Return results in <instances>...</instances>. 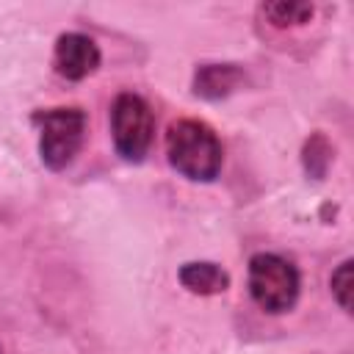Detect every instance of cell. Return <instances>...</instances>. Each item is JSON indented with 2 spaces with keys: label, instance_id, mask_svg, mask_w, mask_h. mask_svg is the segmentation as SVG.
Wrapping results in <instances>:
<instances>
[{
  "label": "cell",
  "instance_id": "1",
  "mask_svg": "<svg viewBox=\"0 0 354 354\" xmlns=\"http://www.w3.org/2000/svg\"><path fill=\"white\" fill-rule=\"evenodd\" d=\"M163 149L171 171L188 183H216L224 166V144L213 124L196 116L171 119L163 136Z\"/></svg>",
  "mask_w": 354,
  "mask_h": 354
},
{
  "label": "cell",
  "instance_id": "2",
  "mask_svg": "<svg viewBox=\"0 0 354 354\" xmlns=\"http://www.w3.org/2000/svg\"><path fill=\"white\" fill-rule=\"evenodd\" d=\"M39 130V160L50 171L69 169L88 136V113L80 105H53L30 113Z\"/></svg>",
  "mask_w": 354,
  "mask_h": 354
},
{
  "label": "cell",
  "instance_id": "3",
  "mask_svg": "<svg viewBox=\"0 0 354 354\" xmlns=\"http://www.w3.org/2000/svg\"><path fill=\"white\" fill-rule=\"evenodd\" d=\"M246 288L252 301L268 315H285L299 304L301 271L277 252H254L246 266Z\"/></svg>",
  "mask_w": 354,
  "mask_h": 354
},
{
  "label": "cell",
  "instance_id": "4",
  "mask_svg": "<svg viewBox=\"0 0 354 354\" xmlns=\"http://www.w3.org/2000/svg\"><path fill=\"white\" fill-rule=\"evenodd\" d=\"M113 152L124 163H144L155 141V111L138 91H119L108 108Z\"/></svg>",
  "mask_w": 354,
  "mask_h": 354
},
{
  "label": "cell",
  "instance_id": "5",
  "mask_svg": "<svg viewBox=\"0 0 354 354\" xmlns=\"http://www.w3.org/2000/svg\"><path fill=\"white\" fill-rule=\"evenodd\" d=\"M102 66V50L100 44L80 30H64L58 33L53 44V69L58 77L69 83L88 80Z\"/></svg>",
  "mask_w": 354,
  "mask_h": 354
},
{
  "label": "cell",
  "instance_id": "6",
  "mask_svg": "<svg viewBox=\"0 0 354 354\" xmlns=\"http://www.w3.org/2000/svg\"><path fill=\"white\" fill-rule=\"evenodd\" d=\"M249 83V72L238 61H202L191 75V94L207 102L232 97Z\"/></svg>",
  "mask_w": 354,
  "mask_h": 354
},
{
  "label": "cell",
  "instance_id": "7",
  "mask_svg": "<svg viewBox=\"0 0 354 354\" xmlns=\"http://www.w3.org/2000/svg\"><path fill=\"white\" fill-rule=\"evenodd\" d=\"M177 282L194 296H221L230 290L232 277L213 260H188L177 268Z\"/></svg>",
  "mask_w": 354,
  "mask_h": 354
},
{
  "label": "cell",
  "instance_id": "8",
  "mask_svg": "<svg viewBox=\"0 0 354 354\" xmlns=\"http://www.w3.org/2000/svg\"><path fill=\"white\" fill-rule=\"evenodd\" d=\"M315 6L313 3H299V0H277V3H260L257 14L260 19L274 28V30H293V28H304L313 22L315 17Z\"/></svg>",
  "mask_w": 354,
  "mask_h": 354
},
{
  "label": "cell",
  "instance_id": "9",
  "mask_svg": "<svg viewBox=\"0 0 354 354\" xmlns=\"http://www.w3.org/2000/svg\"><path fill=\"white\" fill-rule=\"evenodd\" d=\"M301 169L313 183H324L332 163H335V144L324 130H313L304 141H301Z\"/></svg>",
  "mask_w": 354,
  "mask_h": 354
},
{
  "label": "cell",
  "instance_id": "10",
  "mask_svg": "<svg viewBox=\"0 0 354 354\" xmlns=\"http://www.w3.org/2000/svg\"><path fill=\"white\" fill-rule=\"evenodd\" d=\"M351 266H354V260L346 257L329 274V293L343 313H351Z\"/></svg>",
  "mask_w": 354,
  "mask_h": 354
},
{
  "label": "cell",
  "instance_id": "11",
  "mask_svg": "<svg viewBox=\"0 0 354 354\" xmlns=\"http://www.w3.org/2000/svg\"><path fill=\"white\" fill-rule=\"evenodd\" d=\"M0 354H3V346H0Z\"/></svg>",
  "mask_w": 354,
  "mask_h": 354
}]
</instances>
